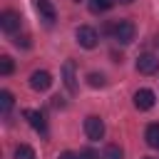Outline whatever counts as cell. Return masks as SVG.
Wrapping results in <instances>:
<instances>
[{"label": "cell", "instance_id": "1", "mask_svg": "<svg viewBox=\"0 0 159 159\" xmlns=\"http://www.w3.org/2000/svg\"><path fill=\"white\" fill-rule=\"evenodd\" d=\"M134 35H137V27H134L132 20H119V22H114V27H112V37H114L119 45H129V42L134 40Z\"/></svg>", "mask_w": 159, "mask_h": 159}, {"label": "cell", "instance_id": "2", "mask_svg": "<svg viewBox=\"0 0 159 159\" xmlns=\"http://www.w3.org/2000/svg\"><path fill=\"white\" fill-rule=\"evenodd\" d=\"M75 37H77V42H80L84 50L97 47V40H99L97 30H94V27H89V25H80V27L75 30Z\"/></svg>", "mask_w": 159, "mask_h": 159}, {"label": "cell", "instance_id": "3", "mask_svg": "<svg viewBox=\"0 0 159 159\" xmlns=\"http://www.w3.org/2000/svg\"><path fill=\"white\" fill-rule=\"evenodd\" d=\"M30 87H32L35 92H47V89L52 87V75H50L47 70H35V72L30 75Z\"/></svg>", "mask_w": 159, "mask_h": 159}, {"label": "cell", "instance_id": "4", "mask_svg": "<svg viewBox=\"0 0 159 159\" xmlns=\"http://www.w3.org/2000/svg\"><path fill=\"white\" fill-rule=\"evenodd\" d=\"M84 134H87L92 142L102 139V137H104V122H102L97 114H89V117L84 119Z\"/></svg>", "mask_w": 159, "mask_h": 159}, {"label": "cell", "instance_id": "5", "mask_svg": "<svg viewBox=\"0 0 159 159\" xmlns=\"http://www.w3.org/2000/svg\"><path fill=\"white\" fill-rule=\"evenodd\" d=\"M0 30L7 32V35L17 32V30H20V12H15V10H5V12H0Z\"/></svg>", "mask_w": 159, "mask_h": 159}, {"label": "cell", "instance_id": "6", "mask_svg": "<svg viewBox=\"0 0 159 159\" xmlns=\"http://www.w3.org/2000/svg\"><path fill=\"white\" fill-rule=\"evenodd\" d=\"M157 70H159V57H157V55L144 52V55L137 57V72H142V75H154Z\"/></svg>", "mask_w": 159, "mask_h": 159}, {"label": "cell", "instance_id": "7", "mask_svg": "<svg viewBox=\"0 0 159 159\" xmlns=\"http://www.w3.org/2000/svg\"><path fill=\"white\" fill-rule=\"evenodd\" d=\"M154 102H157V94H154L152 89H137V92H134V107H137L139 112L152 109Z\"/></svg>", "mask_w": 159, "mask_h": 159}, {"label": "cell", "instance_id": "8", "mask_svg": "<svg viewBox=\"0 0 159 159\" xmlns=\"http://www.w3.org/2000/svg\"><path fill=\"white\" fill-rule=\"evenodd\" d=\"M62 82H65V87H67V92L70 94H75L77 92V77H75V62H65L62 65Z\"/></svg>", "mask_w": 159, "mask_h": 159}, {"label": "cell", "instance_id": "9", "mask_svg": "<svg viewBox=\"0 0 159 159\" xmlns=\"http://www.w3.org/2000/svg\"><path fill=\"white\" fill-rule=\"evenodd\" d=\"M25 117H27V122H30V127H32L35 132L47 134V122H45V114H42V112H37V109H25Z\"/></svg>", "mask_w": 159, "mask_h": 159}, {"label": "cell", "instance_id": "10", "mask_svg": "<svg viewBox=\"0 0 159 159\" xmlns=\"http://www.w3.org/2000/svg\"><path fill=\"white\" fill-rule=\"evenodd\" d=\"M37 10H40V17H42L47 25H52V22L57 20V12H55V7H52L50 0H37Z\"/></svg>", "mask_w": 159, "mask_h": 159}, {"label": "cell", "instance_id": "11", "mask_svg": "<svg viewBox=\"0 0 159 159\" xmlns=\"http://www.w3.org/2000/svg\"><path fill=\"white\" fill-rule=\"evenodd\" d=\"M144 139H147V144H149L152 149H159V122H154V124H149V127H147Z\"/></svg>", "mask_w": 159, "mask_h": 159}, {"label": "cell", "instance_id": "12", "mask_svg": "<svg viewBox=\"0 0 159 159\" xmlns=\"http://www.w3.org/2000/svg\"><path fill=\"white\" fill-rule=\"evenodd\" d=\"M12 104H15V97H12V92H7V89H2L0 92V112L7 117L10 114V109H12Z\"/></svg>", "mask_w": 159, "mask_h": 159}, {"label": "cell", "instance_id": "13", "mask_svg": "<svg viewBox=\"0 0 159 159\" xmlns=\"http://www.w3.org/2000/svg\"><path fill=\"white\" fill-rule=\"evenodd\" d=\"M114 2H117V0H89V12H94V15L107 12V10H109Z\"/></svg>", "mask_w": 159, "mask_h": 159}, {"label": "cell", "instance_id": "14", "mask_svg": "<svg viewBox=\"0 0 159 159\" xmlns=\"http://www.w3.org/2000/svg\"><path fill=\"white\" fill-rule=\"evenodd\" d=\"M102 159H124V152L119 144H107L102 152Z\"/></svg>", "mask_w": 159, "mask_h": 159}, {"label": "cell", "instance_id": "15", "mask_svg": "<svg viewBox=\"0 0 159 159\" xmlns=\"http://www.w3.org/2000/svg\"><path fill=\"white\" fill-rule=\"evenodd\" d=\"M15 159H35V149L30 144H20L15 147Z\"/></svg>", "mask_w": 159, "mask_h": 159}, {"label": "cell", "instance_id": "16", "mask_svg": "<svg viewBox=\"0 0 159 159\" xmlns=\"http://www.w3.org/2000/svg\"><path fill=\"white\" fill-rule=\"evenodd\" d=\"M12 70H15V62H12V57L10 55H2L0 57V75H12Z\"/></svg>", "mask_w": 159, "mask_h": 159}, {"label": "cell", "instance_id": "17", "mask_svg": "<svg viewBox=\"0 0 159 159\" xmlns=\"http://www.w3.org/2000/svg\"><path fill=\"white\" fill-rule=\"evenodd\" d=\"M87 82H89V87H104V75H99V72H89L87 75Z\"/></svg>", "mask_w": 159, "mask_h": 159}, {"label": "cell", "instance_id": "18", "mask_svg": "<svg viewBox=\"0 0 159 159\" xmlns=\"http://www.w3.org/2000/svg\"><path fill=\"white\" fill-rule=\"evenodd\" d=\"M80 159H99V154L92 147H84V149H80Z\"/></svg>", "mask_w": 159, "mask_h": 159}, {"label": "cell", "instance_id": "19", "mask_svg": "<svg viewBox=\"0 0 159 159\" xmlns=\"http://www.w3.org/2000/svg\"><path fill=\"white\" fill-rule=\"evenodd\" d=\"M15 45L17 47H30V37H15Z\"/></svg>", "mask_w": 159, "mask_h": 159}, {"label": "cell", "instance_id": "20", "mask_svg": "<svg viewBox=\"0 0 159 159\" xmlns=\"http://www.w3.org/2000/svg\"><path fill=\"white\" fill-rule=\"evenodd\" d=\"M57 159H80V154H75V152H62Z\"/></svg>", "mask_w": 159, "mask_h": 159}, {"label": "cell", "instance_id": "21", "mask_svg": "<svg viewBox=\"0 0 159 159\" xmlns=\"http://www.w3.org/2000/svg\"><path fill=\"white\" fill-rule=\"evenodd\" d=\"M52 107H65V102H62V97H52Z\"/></svg>", "mask_w": 159, "mask_h": 159}, {"label": "cell", "instance_id": "22", "mask_svg": "<svg viewBox=\"0 0 159 159\" xmlns=\"http://www.w3.org/2000/svg\"><path fill=\"white\" fill-rule=\"evenodd\" d=\"M154 47H157V50H159V35H157V37H154Z\"/></svg>", "mask_w": 159, "mask_h": 159}, {"label": "cell", "instance_id": "23", "mask_svg": "<svg viewBox=\"0 0 159 159\" xmlns=\"http://www.w3.org/2000/svg\"><path fill=\"white\" fill-rule=\"evenodd\" d=\"M119 2H122V5H132L134 0H119Z\"/></svg>", "mask_w": 159, "mask_h": 159}, {"label": "cell", "instance_id": "24", "mask_svg": "<svg viewBox=\"0 0 159 159\" xmlns=\"http://www.w3.org/2000/svg\"><path fill=\"white\" fill-rule=\"evenodd\" d=\"M144 159H154V157H144Z\"/></svg>", "mask_w": 159, "mask_h": 159}, {"label": "cell", "instance_id": "25", "mask_svg": "<svg viewBox=\"0 0 159 159\" xmlns=\"http://www.w3.org/2000/svg\"><path fill=\"white\" fill-rule=\"evenodd\" d=\"M77 2H80V0H77Z\"/></svg>", "mask_w": 159, "mask_h": 159}]
</instances>
